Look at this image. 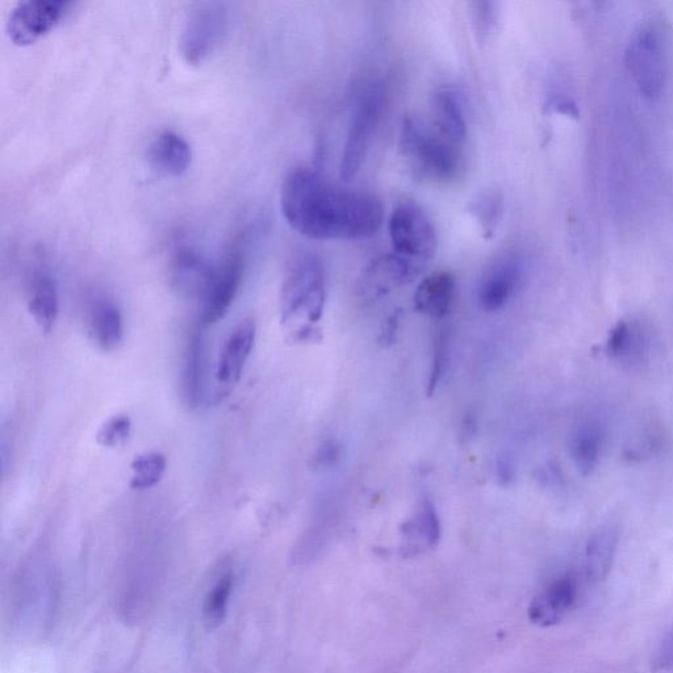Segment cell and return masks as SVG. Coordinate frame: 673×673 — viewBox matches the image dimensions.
<instances>
[{
	"label": "cell",
	"mask_w": 673,
	"mask_h": 673,
	"mask_svg": "<svg viewBox=\"0 0 673 673\" xmlns=\"http://www.w3.org/2000/svg\"><path fill=\"white\" fill-rule=\"evenodd\" d=\"M280 206L288 225L311 240H362L379 232L382 200L332 185L311 167H298L283 183Z\"/></svg>",
	"instance_id": "6da1fadb"
},
{
	"label": "cell",
	"mask_w": 673,
	"mask_h": 673,
	"mask_svg": "<svg viewBox=\"0 0 673 673\" xmlns=\"http://www.w3.org/2000/svg\"><path fill=\"white\" fill-rule=\"evenodd\" d=\"M323 263L313 254H302L291 263L282 288V321L295 340H305L319 323L325 305Z\"/></svg>",
	"instance_id": "7a4b0ae2"
},
{
	"label": "cell",
	"mask_w": 673,
	"mask_h": 673,
	"mask_svg": "<svg viewBox=\"0 0 673 673\" xmlns=\"http://www.w3.org/2000/svg\"><path fill=\"white\" fill-rule=\"evenodd\" d=\"M400 148L418 178L450 183L461 174L459 146L430 131L415 117L404 120Z\"/></svg>",
	"instance_id": "3957f363"
},
{
	"label": "cell",
	"mask_w": 673,
	"mask_h": 673,
	"mask_svg": "<svg viewBox=\"0 0 673 673\" xmlns=\"http://www.w3.org/2000/svg\"><path fill=\"white\" fill-rule=\"evenodd\" d=\"M388 232L394 252L401 257L424 265L436 253V228L415 199H401L396 204L388 223Z\"/></svg>",
	"instance_id": "277c9868"
},
{
	"label": "cell",
	"mask_w": 673,
	"mask_h": 673,
	"mask_svg": "<svg viewBox=\"0 0 673 673\" xmlns=\"http://www.w3.org/2000/svg\"><path fill=\"white\" fill-rule=\"evenodd\" d=\"M383 102L382 86L375 83L363 91L355 104L341 157L340 175L345 182L357 177L365 163L382 117Z\"/></svg>",
	"instance_id": "5b68a950"
},
{
	"label": "cell",
	"mask_w": 673,
	"mask_h": 673,
	"mask_svg": "<svg viewBox=\"0 0 673 673\" xmlns=\"http://www.w3.org/2000/svg\"><path fill=\"white\" fill-rule=\"evenodd\" d=\"M228 8L223 2H200L188 12L181 36V53L188 65L206 62L228 32Z\"/></svg>",
	"instance_id": "8992f818"
},
{
	"label": "cell",
	"mask_w": 673,
	"mask_h": 673,
	"mask_svg": "<svg viewBox=\"0 0 673 673\" xmlns=\"http://www.w3.org/2000/svg\"><path fill=\"white\" fill-rule=\"evenodd\" d=\"M626 64L639 91L650 100L662 95L667 79L664 39L655 24L642 25L631 39Z\"/></svg>",
	"instance_id": "52a82bcc"
},
{
	"label": "cell",
	"mask_w": 673,
	"mask_h": 673,
	"mask_svg": "<svg viewBox=\"0 0 673 673\" xmlns=\"http://www.w3.org/2000/svg\"><path fill=\"white\" fill-rule=\"evenodd\" d=\"M71 2L25 0L16 4L7 22V35L18 47H28L52 32L68 14Z\"/></svg>",
	"instance_id": "ba28073f"
},
{
	"label": "cell",
	"mask_w": 673,
	"mask_h": 673,
	"mask_svg": "<svg viewBox=\"0 0 673 673\" xmlns=\"http://www.w3.org/2000/svg\"><path fill=\"white\" fill-rule=\"evenodd\" d=\"M236 241L219 266H215L206 294L200 300V323L213 325L223 320L240 290L244 253Z\"/></svg>",
	"instance_id": "9c48e42d"
},
{
	"label": "cell",
	"mask_w": 673,
	"mask_h": 673,
	"mask_svg": "<svg viewBox=\"0 0 673 673\" xmlns=\"http://www.w3.org/2000/svg\"><path fill=\"white\" fill-rule=\"evenodd\" d=\"M256 336V321L244 319L234 326L231 334L225 340L215 372L217 400L228 396L232 388L240 382L246 362H248L254 344H256Z\"/></svg>",
	"instance_id": "30bf717a"
},
{
	"label": "cell",
	"mask_w": 673,
	"mask_h": 673,
	"mask_svg": "<svg viewBox=\"0 0 673 673\" xmlns=\"http://www.w3.org/2000/svg\"><path fill=\"white\" fill-rule=\"evenodd\" d=\"M654 349V334L650 326L635 317L618 321L606 340L609 357L631 370L647 365Z\"/></svg>",
	"instance_id": "8fae6325"
},
{
	"label": "cell",
	"mask_w": 673,
	"mask_h": 673,
	"mask_svg": "<svg viewBox=\"0 0 673 673\" xmlns=\"http://www.w3.org/2000/svg\"><path fill=\"white\" fill-rule=\"evenodd\" d=\"M524 275V263L514 253L501 254L489 263L480 278L478 302L486 312L503 309L517 294Z\"/></svg>",
	"instance_id": "7c38bea8"
},
{
	"label": "cell",
	"mask_w": 673,
	"mask_h": 673,
	"mask_svg": "<svg viewBox=\"0 0 673 673\" xmlns=\"http://www.w3.org/2000/svg\"><path fill=\"white\" fill-rule=\"evenodd\" d=\"M422 266V263L395 252L375 258L359 279V295L366 300L378 299L394 288L412 282L421 273Z\"/></svg>",
	"instance_id": "4fadbf2b"
},
{
	"label": "cell",
	"mask_w": 673,
	"mask_h": 673,
	"mask_svg": "<svg viewBox=\"0 0 673 673\" xmlns=\"http://www.w3.org/2000/svg\"><path fill=\"white\" fill-rule=\"evenodd\" d=\"M578 596L576 581L571 576L555 580L535 596L529 605V620L539 627H551L566 617Z\"/></svg>",
	"instance_id": "5bb4252c"
},
{
	"label": "cell",
	"mask_w": 673,
	"mask_h": 673,
	"mask_svg": "<svg viewBox=\"0 0 673 673\" xmlns=\"http://www.w3.org/2000/svg\"><path fill=\"white\" fill-rule=\"evenodd\" d=\"M606 441L605 426L595 416L584 417L572 430L568 449L575 466L583 475L592 474L603 457Z\"/></svg>",
	"instance_id": "9a60e30c"
},
{
	"label": "cell",
	"mask_w": 673,
	"mask_h": 673,
	"mask_svg": "<svg viewBox=\"0 0 673 673\" xmlns=\"http://www.w3.org/2000/svg\"><path fill=\"white\" fill-rule=\"evenodd\" d=\"M148 161L163 177H181L191 165V146L178 133L162 132L149 145Z\"/></svg>",
	"instance_id": "2e32d148"
},
{
	"label": "cell",
	"mask_w": 673,
	"mask_h": 673,
	"mask_svg": "<svg viewBox=\"0 0 673 673\" xmlns=\"http://www.w3.org/2000/svg\"><path fill=\"white\" fill-rule=\"evenodd\" d=\"M432 111L438 135L458 146L466 141L467 121L457 90L440 87L433 94Z\"/></svg>",
	"instance_id": "e0dca14e"
},
{
	"label": "cell",
	"mask_w": 673,
	"mask_h": 673,
	"mask_svg": "<svg viewBox=\"0 0 673 673\" xmlns=\"http://www.w3.org/2000/svg\"><path fill=\"white\" fill-rule=\"evenodd\" d=\"M455 292L457 283L453 274L436 271L418 284L413 303L417 312L433 319H442L453 307Z\"/></svg>",
	"instance_id": "ac0fdd59"
},
{
	"label": "cell",
	"mask_w": 673,
	"mask_h": 673,
	"mask_svg": "<svg viewBox=\"0 0 673 673\" xmlns=\"http://www.w3.org/2000/svg\"><path fill=\"white\" fill-rule=\"evenodd\" d=\"M215 266L191 249H181L173 261V282L182 294L200 300L206 294Z\"/></svg>",
	"instance_id": "d6986e66"
},
{
	"label": "cell",
	"mask_w": 673,
	"mask_h": 673,
	"mask_svg": "<svg viewBox=\"0 0 673 673\" xmlns=\"http://www.w3.org/2000/svg\"><path fill=\"white\" fill-rule=\"evenodd\" d=\"M28 311L41 332H52L60 313V302L56 283L47 271L39 270L33 274L29 284Z\"/></svg>",
	"instance_id": "ffe728a7"
},
{
	"label": "cell",
	"mask_w": 673,
	"mask_h": 673,
	"mask_svg": "<svg viewBox=\"0 0 673 673\" xmlns=\"http://www.w3.org/2000/svg\"><path fill=\"white\" fill-rule=\"evenodd\" d=\"M618 546V529L613 522L599 526L588 539L585 571L592 581H603L612 570Z\"/></svg>",
	"instance_id": "44dd1931"
},
{
	"label": "cell",
	"mask_w": 673,
	"mask_h": 673,
	"mask_svg": "<svg viewBox=\"0 0 673 673\" xmlns=\"http://www.w3.org/2000/svg\"><path fill=\"white\" fill-rule=\"evenodd\" d=\"M89 332L96 345L106 351L117 349L123 342V315L111 300L98 299L91 304Z\"/></svg>",
	"instance_id": "7402d4cb"
},
{
	"label": "cell",
	"mask_w": 673,
	"mask_h": 673,
	"mask_svg": "<svg viewBox=\"0 0 673 673\" xmlns=\"http://www.w3.org/2000/svg\"><path fill=\"white\" fill-rule=\"evenodd\" d=\"M204 372H206V342L199 330L192 333L188 342L185 365L182 371V394L190 408L199 407L204 396Z\"/></svg>",
	"instance_id": "603a6c76"
},
{
	"label": "cell",
	"mask_w": 673,
	"mask_h": 673,
	"mask_svg": "<svg viewBox=\"0 0 673 673\" xmlns=\"http://www.w3.org/2000/svg\"><path fill=\"white\" fill-rule=\"evenodd\" d=\"M440 539V521L429 503L422 505L412 521L403 529V551L405 557H412L433 549Z\"/></svg>",
	"instance_id": "cb8c5ba5"
},
{
	"label": "cell",
	"mask_w": 673,
	"mask_h": 673,
	"mask_svg": "<svg viewBox=\"0 0 673 673\" xmlns=\"http://www.w3.org/2000/svg\"><path fill=\"white\" fill-rule=\"evenodd\" d=\"M19 585V612L22 617L27 616L28 621L35 618L36 621L47 622L50 613L53 612L54 587L52 576L48 574L36 575V578Z\"/></svg>",
	"instance_id": "d4e9b609"
},
{
	"label": "cell",
	"mask_w": 673,
	"mask_h": 673,
	"mask_svg": "<svg viewBox=\"0 0 673 673\" xmlns=\"http://www.w3.org/2000/svg\"><path fill=\"white\" fill-rule=\"evenodd\" d=\"M234 587H236V574L231 567L221 572L213 581L203 606L204 621L209 629H216L223 624L228 614L229 604H231Z\"/></svg>",
	"instance_id": "484cf974"
},
{
	"label": "cell",
	"mask_w": 673,
	"mask_h": 673,
	"mask_svg": "<svg viewBox=\"0 0 673 673\" xmlns=\"http://www.w3.org/2000/svg\"><path fill=\"white\" fill-rule=\"evenodd\" d=\"M468 211L478 221L484 237L491 238L499 228L503 215V196L496 190L484 191L472 200Z\"/></svg>",
	"instance_id": "4316f807"
},
{
	"label": "cell",
	"mask_w": 673,
	"mask_h": 673,
	"mask_svg": "<svg viewBox=\"0 0 673 673\" xmlns=\"http://www.w3.org/2000/svg\"><path fill=\"white\" fill-rule=\"evenodd\" d=\"M165 455L158 451H150L133 459L131 488L136 491H145L161 482L166 472Z\"/></svg>",
	"instance_id": "83f0119b"
},
{
	"label": "cell",
	"mask_w": 673,
	"mask_h": 673,
	"mask_svg": "<svg viewBox=\"0 0 673 673\" xmlns=\"http://www.w3.org/2000/svg\"><path fill=\"white\" fill-rule=\"evenodd\" d=\"M132 432V421L127 415H115L110 418L96 433V442L107 449L123 446Z\"/></svg>",
	"instance_id": "f1b7e54d"
},
{
	"label": "cell",
	"mask_w": 673,
	"mask_h": 673,
	"mask_svg": "<svg viewBox=\"0 0 673 673\" xmlns=\"http://www.w3.org/2000/svg\"><path fill=\"white\" fill-rule=\"evenodd\" d=\"M472 24L479 40H487L499 20V4L495 2H474L470 4Z\"/></svg>",
	"instance_id": "f546056e"
},
{
	"label": "cell",
	"mask_w": 673,
	"mask_h": 673,
	"mask_svg": "<svg viewBox=\"0 0 673 673\" xmlns=\"http://www.w3.org/2000/svg\"><path fill=\"white\" fill-rule=\"evenodd\" d=\"M447 338L445 334L441 333L437 337L436 344H434V354H433V363L432 371H430L429 379V394H433V391L436 390L438 383L441 382L443 374H445L446 365H447Z\"/></svg>",
	"instance_id": "4dcf8cb0"
},
{
	"label": "cell",
	"mask_w": 673,
	"mask_h": 673,
	"mask_svg": "<svg viewBox=\"0 0 673 673\" xmlns=\"http://www.w3.org/2000/svg\"><path fill=\"white\" fill-rule=\"evenodd\" d=\"M655 666L660 671L673 672V631L660 645Z\"/></svg>",
	"instance_id": "1f68e13d"
},
{
	"label": "cell",
	"mask_w": 673,
	"mask_h": 673,
	"mask_svg": "<svg viewBox=\"0 0 673 673\" xmlns=\"http://www.w3.org/2000/svg\"><path fill=\"white\" fill-rule=\"evenodd\" d=\"M338 455H340V450H338L336 443H324L317 451L315 461L319 466L333 465L334 461H337Z\"/></svg>",
	"instance_id": "d6a6232c"
}]
</instances>
